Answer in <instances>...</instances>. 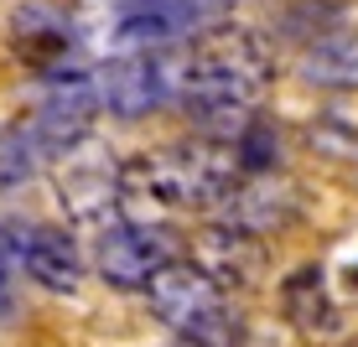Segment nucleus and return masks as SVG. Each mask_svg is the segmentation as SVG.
Here are the masks:
<instances>
[{
  "mask_svg": "<svg viewBox=\"0 0 358 347\" xmlns=\"http://www.w3.org/2000/svg\"><path fill=\"white\" fill-rule=\"evenodd\" d=\"M99 115H104V104H99V89H94L89 73H73V68L52 73L47 89H42V104H36V115H31V130H36V140H42L47 161L73 151L78 140H89Z\"/></svg>",
  "mask_w": 358,
  "mask_h": 347,
  "instance_id": "6",
  "label": "nucleus"
},
{
  "mask_svg": "<svg viewBox=\"0 0 358 347\" xmlns=\"http://www.w3.org/2000/svg\"><path fill=\"white\" fill-rule=\"evenodd\" d=\"M275 63L270 47L250 27H218L187 52L182 63V104L208 130H239L265 104Z\"/></svg>",
  "mask_w": 358,
  "mask_h": 347,
  "instance_id": "1",
  "label": "nucleus"
},
{
  "mask_svg": "<svg viewBox=\"0 0 358 347\" xmlns=\"http://www.w3.org/2000/svg\"><path fill=\"white\" fill-rule=\"evenodd\" d=\"M57 197L78 223H104L120 207V166L115 156L89 151V140H78L63 151V171H57Z\"/></svg>",
  "mask_w": 358,
  "mask_h": 347,
  "instance_id": "8",
  "label": "nucleus"
},
{
  "mask_svg": "<svg viewBox=\"0 0 358 347\" xmlns=\"http://www.w3.org/2000/svg\"><path fill=\"white\" fill-rule=\"evenodd\" d=\"M312 145H322L332 156H358V115L353 109H327L312 119Z\"/></svg>",
  "mask_w": 358,
  "mask_h": 347,
  "instance_id": "16",
  "label": "nucleus"
},
{
  "mask_svg": "<svg viewBox=\"0 0 358 347\" xmlns=\"http://www.w3.org/2000/svg\"><path fill=\"white\" fill-rule=\"evenodd\" d=\"M99 104L115 119H145L162 109L171 89H182V68L166 63V47H145V52H115L94 78Z\"/></svg>",
  "mask_w": 358,
  "mask_h": 347,
  "instance_id": "5",
  "label": "nucleus"
},
{
  "mask_svg": "<svg viewBox=\"0 0 358 347\" xmlns=\"http://www.w3.org/2000/svg\"><path fill=\"white\" fill-rule=\"evenodd\" d=\"M10 233V259L27 280H36L52 295H73L83 285V254L68 228L57 223H6Z\"/></svg>",
  "mask_w": 358,
  "mask_h": 347,
  "instance_id": "7",
  "label": "nucleus"
},
{
  "mask_svg": "<svg viewBox=\"0 0 358 347\" xmlns=\"http://www.w3.org/2000/svg\"><path fill=\"white\" fill-rule=\"evenodd\" d=\"M296 218V192L291 187H275V182H255V187H244L239 197L229 202V223L244 233H255V239H265V233L286 228Z\"/></svg>",
  "mask_w": 358,
  "mask_h": 347,
  "instance_id": "13",
  "label": "nucleus"
},
{
  "mask_svg": "<svg viewBox=\"0 0 358 347\" xmlns=\"http://www.w3.org/2000/svg\"><path fill=\"white\" fill-rule=\"evenodd\" d=\"M10 47L21 52V63L52 68V63H63L68 47H73V21L52 0H27V6L10 10Z\"/></svg>",
  "mask_w": 358,
  "mask_h": 347,
  "instance_id": "10",
  "label": "nucleus"
},
{
  "mask_svg": "<svg viewBox=\"0 0 358 347\" xmlns=\"http://www.w3.org/2000/svg\"><path fill=\"white\" fill-rule=\"evenodd\" d=\"M42 161H47V151H42V140H36L31 119L27 125H6L0 130V192H10L27 177H36Z\"/></svg>",
  "mask_w": 358,
  "mask_h": 347,
  "instance_id": "14",
  "label": "nucleus"
},
{
  "mask_svg": "<svg viewBox=\"0 0 358 347\" xmlns=\"http://www.w3.org/2000/svg\"><path fill=\"white\" fill-rule=\"evenodd\" d=\"M260 259H265L260 239L244 233V228H234V223H224V228L203 233V259H197V265H203L218 285H250L260 275Z\"/></svg>",
  "mask_w": 358,
  "mask_h": 347,
  "instance_id": "12",
  "label": "nucleus"
},
{
  "mask_svg": "<svg viewBox=\"0 0 358 347\" xmlns=\"http://www.w3.org/2000/svg\"><path fill=\"white\" fill-rule=\"evenodd\" d=\"M239 182L234 145L192 135V140L141 151L120 161V202H145L156 213H197V207L224 202Z\"/></svg>",
  "mask_w": 358,
  "mask_h": 347,
  "instance_id": "2",
  "label": "nucleus"
},
{
  "mask_svg": "<svg viewBox=\"0 0 358 347\" xmlns=\"http://www.w3.org/2000/svg\"><path fill=\"white\" fill-rule=\"evenodd\" d=\"M234 161H239V171H275L280 161V140H275V125L270 119H244L239 130H234Z\"/></svg>",
  "mask_w": 358,
  "mask_h": 347,
  "instance_id": "15",
  "label": "nucleus"
},
{
  "mask_svg": "<svg viewBox=\"0 0 358 347\" xmlns=\"http://www.w3.org/2000/svg\"><path fill=\"white\" fill-rule=\"evenodd\" d=\"M177 259V239L171 228L151 218H125V223H109L99 233V249H94V270L109 290H145L156 270H166Z\"/></svg>",
  "mask_w": 358,
  "mask_h": 347,
  "instance_id": "4",
  "label": "nucleus"
},
{
  "mask_svg": "<svg viewBox=\"0 0 358 347\" xmlns=\"http://www.w3.org/2000/svg\"><path fill=\"white\" fill-rule=\"evenodd\" d=\"M301 83L327 94H358V31H332L301 52Z\"/></svg>",
  "mask_w": 358,
  "mask_h": 347,
  "instance_id": "11",
  "label": "nucleus"
},
{
  "mask_svg": "<svg viewBox=\"0 0 358 347\" xmlns=\"http://www.w3.org/2000/svg\"><path fill=\"white\" fill-rule=\"evenodd\" d=\"M280 311L301 337H332L343 327V311L332 301V285L322 265H301L280 280Z\"/></svg>",
  "mask_w": 358,
  "mask_h": 347,
  "instance_id": "9",
  "label": "nucleus"
},
{
  "mask_svg": "<svg viewBox=\"0 0 358 347\" xmlns=\"http://www.w3.org/2000/svg\"><path fill=\"white\" fill-rule=\"evenodd\" d=\"M151 311L162 327H171L177 337H187L192 347H234V316H229V295L224 285L208 275L192 259H171L166 270H156L151 285Z\"/></svg>",
  "mask_w": 358,
  "mask_h": 347,
  "instance_id": "3",
  "label": "nucleus"
}]
</instances>
